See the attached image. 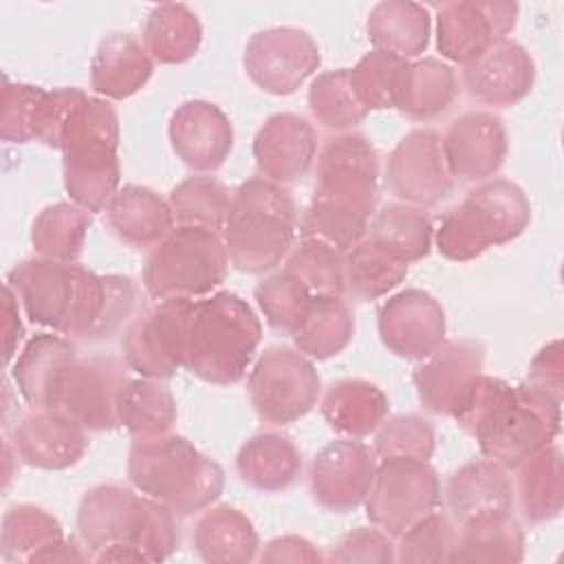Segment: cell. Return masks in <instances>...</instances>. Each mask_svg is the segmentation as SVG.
Instances as JSON below:
<instances>
[{
    "label": "cell",
    "mask_w": 564,
    "mask_h": 564,
    "mask_svg": "<svg viewBox=\"0 0 564 564\" xmlns=\"http://www.w3.org/2000/svg\"><path fill=\"white\" fill-rule=\"evenodd\" d=\"M328 562H394L397 546L379 527H357L324 555Z\"/></svg>",
    "instance_id": "db71d44e"
},
{
    "label": "cell",
    "mask_w": 564,
    "mask_h": 564,
    "mask_svg": "<svg viewBox=\"0 0 564 564\" xmlns=\"http://www.w3.org/2000/svg\"><path fill=\"white\" fill-rule=\"evenodd\" d=\"M458 97V77L436 57L405 62L399 75L394 108L410 119L427 121L452 108Z\"/></svg>",
    "instance_id": "4dcf8cb0"
},
{
    "label": "cell",
    "mask_w": 564,
    "mask_h": 564,
    "mask_svg": "<svg viewBox=\"0 0 564 564\" xmlns=\"http://www.w3.org/2000/svg\"><path fill=\"white\" fill-rule=\"evenodd\" d=\"M176 421V401L159 379H130L119 405V425L132 438L156 436L172 430Z\"/></svg>",
    "instance_id": "b9f144b4"
},
{
    "label": "cell",
    "mask_w": 564,
    "mask_h": 564,
    "mask_svg": "<svg viewBox=\"0 0 564 564\" xmlns=\"http://www.w3.org/2000/svg\"><path fill=\"white\" fill-rule=\"evenodd\" d=\"M126 471L137 491L176 516L200 513L225 487L223 467L185 436L170 432L134 438Z\"/></svg>",
    "instance_id": "5b68a950"
},
{
    "label": "cell",
    "mask_w": 564,
    "mask_h": 564,
    "mask_svg": "<svg viewBox=\"0 0 564 564\" xmlns=\"http://www.w3.org/2000/svg\"><path fill=\"white\" fill-rule=\"evenodd\" d=\"M119 119L106 99L86 97L73 112L59 150L64 187L75 205L101 212L119 187Z\"/></svg>",
    "instance_id": "ba28073f"
},
{
    "label": "cell",
    "mask_w": 564,
    "mask_h": 564,
    "mask_svg": "<svg viewBox=\"0 0 564 564\" xmlns=\"http://www.w3.org/2000/svg\"><path fill=\"white\" fill-rule=\"evenodd\" d=\"M456 529L441 511H432L399 535V562H452Z\"/></svg>",
    "instance_id": "f907efd6"
},
{
    "label": "cell",
    "mask_w": 564,
    "mask_h": 564,
    "mask_svg": "<svg viewBox=\"0 0 564 564\" xmlns=\"http://www.w3.org/2000/svg\"><path fill=\"white\" fill-rule=\"evenodd\" d=\"M408 275V264L383 253L368 238L344 251L346 291L364 302L377 300L397 289Z\"/></svg>",
    "instance_id": "7bdbcfd3"
},
{
    "label": "cell",
    "mask_w": 564,
    "mask_h": 564,
    "mask_svg": "<svg viewBox=\"0 0 564 564\" xmlns=\"http://www.w3.org/2000/svg\"><path fill=\"white\" fill-rule=\"evenodd\" d=\"M240 478L264 494L289 489L302 471L297 445L280 432H260L247 438L236 456Z\"/></svg>",
    "instance_id": "1f68e13d"
},
{
    "label": "cell",
    "mask_w": 564,
    "mask_h": 564,
    "mask_svg": "<svg viewBox=\"0 0 564 564\" xmlns=\"http://www.w3.org/2000/svg\"><path fill=\"white\" fill-rule=\"evenodd\" d=\"M174 516L145 494L104 482L84 494L77 529L95 562H163L178 544Z\"/></svg>",
    "instance_id": "277c9868"
},
{
    "label": "cell",
    "mask_w": 564,
    "mask_h": 564,
    "mask_svg": "<svg viewBox=\"0 0 564 564\" xmlns=\"http://www.w3.org/2000/svg\"><path fill=\"white\" fill-rule=\"evenodd\" d=\"M379 156L375 145L355 132L324 143L315 163L311 203L300 220V234L337 251L364 240L377 205Z\"/></svg>",
    "instance_id": "7a4b0ae2"
},
{
    "label": "cell",
    "mask_w": 564,
    "mask_h": 564,
    "mask_svg": "<svg viewBox=\"0 0 564 564\" xmlns=\"http://www.w3.org/2000/svg\"><path fill=\"white\" fill-rule=\"evenodd\" d=\"M322 381L311 357L297 348H267L247 379V397L256 414L271 425L304 419L319 399Z\"/></svg>",
    "instance_id": "7c38bea8"
},
{
    "label": "cell",
    "mask_w": 564,
    "mask_h": 564,
    "mask_svg": "<svg viewBox=\"0 0 564 564\" xmlns=\"http://www.w3.org/2000/svg\"><path fill=\"white\" fill-rule=\"evenodd\" d=\"M154 59L130 33H108L90 62V86L106 99H126L152 77Z\"/></svg>",
    "instance_id": "4316f807"
},
{
    "label": "cell",
    "mask_w": 564,
    "mask_h": 564,
    "mask_svg": "<svg viewBox=\"0 0 564 564\" xmlns=\"http://www.w3.org/2000/svg\"><path fill=\"white\" fill-rule=\"evenodd\" d=\"M242 66L249 79L271 95L295 93L319 66L315 40L297 26H271L251 35Z\"/></svg>",
    "instance_id": "2e32d148"
},
{
    "label": "cell",
    "mask_w": 564,
    "mask_h": 564,
    "mask_svg": "<svg viewBox=\"0 0 564 564\" xmlns=\"http://www.w3.org/2000/svg\"><path fill=\"white\" fill-rule=\"evenodd\" d=\"M438 502L441 482L427 460L386 458L377 465L364 507L375 527L390 538H399L414 522L436 511Z\"/></svg>",
    "instance_id": "4fadbf2b"
},
{
    "label": "cell",
    "mask_w": 564,
    "mask_h": 564,
    "mask_svg": "<svg viewBox=\"0 0 564 564\" xmlns=\"http://www.w3.org/2000/svg\"><path fill=\"white\" fill-rule=\"evenodd\" d=\"M13 449L22 463L59 471L77 465L88 449L86 430L59 412L33 408L13 430Z\"/></svg>",
    "instance_id": "d4e9b609"
},
{
    "label": "cell",
    "mask_w": 564,
    "mask_h": 564,
    "mask_svg": "<svg viewBox=\"0 0 564 564\" xmlns=\"http://www.w3.org/2000/svg\"><path fill=\"white\" fill-rule=\"evenodd\" d=\"M447 167L460 181H487L505 163L509 137L502 119L489 110H469L441 137Z\"/></svg>",
    "instance_id": "44dd1931"
},
{
    "label": "cell",
    "mask_w": 564,
    "mask_h": 564,
    "mask_svg": "<svg viewBox=\"0 0 564 564\" xmlns=\"http://www.w3.org/2000/svg\"><path fill=\"white\" fill-rule=\"evenodd\" d=\"M203 42V26L187 4L163 2L152 7L143 26V46L159 64L192 59Z\"/></svg>",
    "instance_id": "74e56055"
},
{
    "label": "cell",
    "mask_w": 564,
    "mask_h": 564,
    "mask_svg": "<svg viewBox=\"0 0 564 564\" xmlns=\"http://www.w3.org/2000/svg\"><path fill=\"white\" fill-rule=\"evenodd\" d=\"M366 238L401 264H412L430 253L434 227L425 209L390 203L372 214Z\"/></svg>",
    "instance_id": "8d00e7d4"
},
{
    "label": "cell",
    "mask_w": 564,
    "mask_h": 564,
    "mask_svg": "<svg viewBox=\"0 0 564 564\" xmlns=\"http://www.w3.org/2000/svg\"><path fill=\"white\" fill-rule=\"evenodd\" d=\"M0 546L4 562H82L90 560L73 538H66L59 520L44 507L20 502L2 518Z\"/></svg>",
    "instance_id": "cb8c5ba5"
},
{
    "label": "cell",
    "mask_w": 564,
    "mask_h": 564,
    "mask_svg": "<svg viewBox=\"0 0 564 564\" xmlns=\"http://www.w3.org/2000/svg\"><path fill=\"white\" fill-rule=\"evenodd\" d=\"M516 489L520 511L531 524H542L562 513L564 507V465L562 452L549 443L527 456L516 467Z\"/></svg>",
    "instance_id": "836d02e7"
},
{
    "label": "cell",
    "mask_w": 564,
    "mask_h": 564,
    "mask_svg": "<svg viewBox=\"0 0 564 564\" xmlns=\"http://www.w3.org/2000/svg\"><path fill=\"white\" fill-rule=\"evenodd\" d=\"M284 269L297 278L313 297H341L346 293L344 253L319 240L302 238L289 253Z\"/></svg>",
    "instance_id": "bcb514c9"
},
{
    "label": "cell",
    "mask_w": 564,
    "mask_h": 564,
    "mask_svg": "<svg viewBox=\"0 0 564 564\" xmlns=\"http://www.w3.org/2000/svg\"><path fill=\"white\" fill-rule=\"evenodd\" d=\"M44 95L42 86L4 79L2 108H0V134L9 143L33 141V121L37 104Z\"/></svg>",
    "instance_id": "816d5d0a"
},
{
    "label": "cell",
    "mask_w": 564,
    "mask_h": 564,
    "mask_svg": "<svg viewBox=\"0 0 564 564\" xmlns=\"http://www.w3.org/2000/svg\"><path fill=\"white\" fill-rule=\"evenodd\" d=\"M518 20L509 0L447 2L436 13V46L449 62L467 66L496 42L507 40Z\"/></svg>",
    "instance_id": "e0dca14e"
},
{
    "label": "cell",
    "mask_w": 564,
    "mask_h": 564,
    "mask_svg": "<svg viewBox=\"0 0 564 564\" xmlns=\"http://www.w3.org/2000/svg\"><path fill=\"white\" fill-rule=\"evenodd\" d=\"M386 392L366 379H339L322 399V416L346 438H364L388 419Z\"/></svg>",
    "instance_id": "d6a6232c"
},
{
    "label": "cell",
    "mask_w": 564,
    "mask_h": 564,
    "mask_svg": "<svg viewBox=\"0 0 564 564\" xmlns=\"http://www.w3.org/2000/svg\"><path fill=\"white\" fill-rule=\"evenodd\" d=\"M128 381L126 368L115 357L77 355L57 372L42 408L64 414L84 430H112L119 425Z\"/></svg>",
    "instance_id": "8fae6325"
},
{
    "label": "cell",
    "mask_w": 564,
    "mask_h": 564,
    "mask_svg": "<svg viewBox=\"0 0 564 564\" xmlns=\"http://www.w3.org/2000/svg\"><path fill=\"white\" fill-rule=\"evenodd\" d=\"M447 505L458 524L480 513L511 511L513 482L507 467L491 458L465 463L447 480Z\"/></svg>",
    "instance_id": "f1b7e54d"
},
{
    "label": "cell",
    "mask_w": 564,
    "mask_h": 564,
    "mask_svg": "<svg viewBox=\"0 0 564 564\" xmlns=\"http://www.w3.org/2000/svg\"><path fill=\"white\" fill-rule=\"evenodd\" d=\"M366 31L377 51L410 59L427 48L432 22L427 9L416 2L386 0L372 7Z\"/></svg>",
    "instance_id": "e575fe53"
},
{
    "label": "cell",
    "mask_w": 564,
    "mask_h": 564,
    "mask_svg": "<svg viewBox=\"0 0 564 564\" xmlns=\"http://www.w3.org/2000/svg\"><path fill=\"white\" fill-rule=\"evenodd\" d=\"M24 335V326L20 319V302L15 293L4 284V300H2V339H4V361L9 364L15 355V348Z\"/></svg>",
    "instance_id": "6f0895ef"
},
{
    "label": "cell",
    "mask_w": 564,
    "mask_h": 564,
    "mask_svg": "<svg viewBox=\"0 0 564 564\" xmlns=\"http://www.w3.org/2000/svg\"><path fill=\"white\" fill-rule=\"evenodd\" d=\"M88 95L79 88H55V90H46L37 104L35 110V121H33V139L42 141L44 145L51 148H59L64 130L73 117V112L79 108V104L86 99Z\"/></svg>",
    "instance_id": "f5cc1de1"
},
{
    "label": "cell",
    "mask_w": 564,
    "mask_h": 564,
    "mask_svg": "<svg viewBox=\"0 0 564 564\" xmlns=\"http://www.w3.org/2000/svg\"><path fill=\"white\" fill-rule=\"evenodd\" d=\"M326 560L306 538L280 535L267 542L260 562H322Z\"/></svg>",
    "instance_id": "9f6ffc18"
},
{
    "label": "cell",
    "mask_w": 564,
    "mask_h": 564,
    "mask_svg": "<svg viewBox=\"0 0 564 564\" xmlns=\"http://www.w3.org/2000/svg\"><path fill=\"white\" fill-rule=\"evenodd\" d=\"M73 357H77V348L62 335L40 333L26 341L11 368V375L31 408L44 405V397L53 379Z\"/></svg>",
    "instance_id": "f35d334b"
},
{
    "label": "cell",
    "mask_w": 564,
    "mask_h": 564,
    "mask_svg": "<svg viewBox=\"0 0 564 564\" xmlns=\"http://www.w3.org/2000/svg\"><path fill=\"white\" fill-rule=\"evenodd\" d=\"M256 302L271 328L293 335L302 324L313 295L297 278L282 269L258 282Z\"/></svg>",
    "instance_id": "7dc6e473"
},
{
    "label": "cell",
    "mask_w": 564,
    "mask_h": 564,
    "mask_svg": "<svg viewBox=\"0 0 564 564\" xmlns=\"http://www.w3.org/2000/svg\"><path fill=\"white\" fill-rule=\"evenodd\" d=\"M434 427L419 414H397L386 419L375 432V456L386 458H421L434 454Z\"/></svg>",
    "instance_id": "681fc988"
},
{
    "label": "cell",
    "mask_w": 564,
    "mask_h": 564,
    "mask_svg": "<svg viewBox=\"0 0 564 564\" xmlns=\"http://www.w3.org/2000/svg\"><path fill=\"white\" fill-rule=\"evenodd\" d=\"M377 328L392 355L425 359L445 341V311L432 293L405 289L379 306Z\"/></svg>",
    "instance_id": "ffe728a7"
},
{
    "label": "cell",
    "mask_w": 564,
    "mask_h": 564,
    "mask_svg": "<svg viewBox=\"0 0 564 564\" xmlns=\"http://www.w3.org/2000/svg\"><path fill=\"white\" fill-rule=\"evenodd\" d=\"M26 317L66 337L104 341L117 335L137 306V286L126 275H99L77 262L29 258L7 275Z\"/></svg>",
    "instance_id": "6da1fadb"
},
{
    "label": "cell",
    "mask_w": 564,
    "mask_h": 564,
    "mask_svg": "<svg viewBox=\"0 0 564 564\" xmlns=\"http://www.w3.org/2000/svg\"><path fill=\"white\" fill-rule=\"evenodd\" d=\"M460 77L463 86L478 104L509 108L531 93L535 62L522 44L507 37L463 66Z\"/></svg>",
    "instance_id": "603a6c76"
},
{
    "label": "cell",
    "mask_w": 564,
    "mask_h": 564,
    "mask_svg": "<svg viewBox=\"0 0 564 564\" xmlns=\"http://www.w3.org/2000/svg\"><path fill=\"white\" fill-rule=\"evenodd\" d=\"M174 154L194 172L218 170L234 148L229 117L212 101H183L167 126Z\"/></svg>",
    "instance_id": "7402d4cb"
},
{
    "label": "cell",
    "mask_w": 564,
    "mask_h": 564,
    "mask_svg": "<svg viewBox=\"0 0 564 564\" xmlns=\"http://www.w3.org/2000/svg\"><path fill=\"white\" fill-rule=\"evenodd\" d=\"M377 471L375 452L359 438H337L324 445L308 471L313 500L333 513L364 505Z\"/></svg>",
    "instance_id": "ac0fdd59"
},
{
    "label": "cell",
    "mask_w": 564,
    "mask_h": 564,
    "mask_svg": "<svg viewBox=\"0 0 564 564\" xmlns=\"http://www.w3.org/2000/svg\"><path fill=\"white\" fill-rule=\"evenodd\" d=\"M200 560L212 564H245L258 557L260 540L253 522L236 507H207L192 535Z\"/></svg>",
    "instance_id": "f546056e"
},
{
    "label": "cell",
    "mask_w": 564,
    "mask_h": 564,
    "mask_svg": "<svg viewBox=\"0 0 564 564\" xmlns=\"http://www.w3.org/2000/svg\"><path fill=\"white\" fill-rule=\"evenodd\" d=\"M485 344L476 339L443 341L414 368L419 401L434 414L452 416L460 410L476 377L482 372Z\"/></svg>",
    "instance_id": "d6986e66"
},
{
    "label": "cell",
    "mask_w": 564,
    "mask_h": 564,
    "mask_svg": "<svg viewBox=\"0 0 564 564\" xmlns=\"http://www.w3.org/2000/svg\"><path fill=\"white\" fill-rule=\"evenodd\" d=\"M388 192L412 207H434L454 189L443 141L436 130L416 128L408 132L390 152L386 163Z\"/></svg>",
    "instance_id": "9a60e30c"
},
{
    "label": "cell",
    "mask_w": 564,
    "mask_h": 564,
    "mask_svg": "<svg viewBox=\"0 0 564 564\" xmlns=\"http://www.w3.org/2000/svg\"><path fill=\"white\" fill-rule=\"evenodd\" d=\"M106 220L112 234L134 249H152L174 229L167 200L143 185L117 189L106 205Z\"/></svg>",
    "instance_id": "83f0119b"
},
{
    "label": "cell",
    "mask_w": 564,
    "mask_h": 564,
    "mask_svg": "<svg viewBox=\"0 0 564 564\" xmlns=\"http://www.w3.org/2000/svg\"><path fill=\"white\" fill-rule=\"evenodd\" d=\"M194 300H161L137 315L123 333V359L145 379H167L185 366Z\"/></svg>",
    "instance_id": "5bb4252c"
},
{
    "label": "cell",
    "mask_w": 564,
    "mask_h": 564,
    "mask_svg": "<svg viewBox=\"0 0 564 564\" xmlns=\"http://www.w3.org/2000/svg\"><path fill=\"white\" fill-rule=\"evenodd\" d=\"M308 110L319 126L337 132L355 128L368 115L350 86L348 68L322 73L311 82Z\"/></svg>",
    "instance_id": "f6af8a7d"
},
{
    "label": "cell",
    "mask_w": 564,
    "mask_h": 564,
    "mask_svg": "<svg viewBox=\"0 0 564 564\" xmlns=\"http://www.w3.org/2000/svg\"><path fill=\"white\" fill-rule=\"evenodd\" d=\"M260 337V317L238 293L218 291L194 300L183 368L214 386L238 383Z\"/></svg>",
    "instance_id": "52a82bcc"
},
{
    "label": "cell",
    "mask_w": 564,
    "mask_h": 564,
    "mask_svg": "<svg viewBox=\"0 0 564 564\" xmlns=\"http://www.w3.org/2000/svg\"><path fill=\"white\" fill-rule=\"evenodd\" d=\"M560 399L533 383L511 386L480 372L454 421L469 432L485 458L516 469L560 434Z\"/></svg>",
    "instance_id": "3957f363"
},
{
    "label": "cell",
    "mask_w": 564,
    "mask_h": 564,
    "mask_svg": "<svg viewBox=\"0 0 564 564\" xmlns=\"http://www.w3.org/2000/svg\"><path fill=\"white\" fill-rule=\"evenodd\" d=\"M527 383H533L555 399L562 401L564 390V355H562V341L553 339L546 346L538 350V355L531 359L527 370Z\"/></svg>",
    "instance_id": "11a10c76"
},
{
    "label": "cell",
    "mask_w": 564,
    "mask_h": 564,
    "mask_svg": "<svg viewBox=\"0 0 564 564\" xmlns=\"http://www.w3.org/2000/svg\"><path fill=\"white\" fill-rule=\"evenodd\" d=\"M531 223V203L509 178H487L454 205L434 231L436 249L454 262L516 240Z\"/></svg>",
    "instance_id": "9c48e42d"
},
{
    "label": "cell",
    "mask_w": 564,
    "mask_h": 564,
    "mask_svg": "<svg viewBox=\"0 0 564 564\" xmlns=\"http://www.w3.org/2000/svg\"><path fill=\"white\" fill-rule=\"evenodd\" d=\"M90 227V212L75 203L44 207L31 227V245L40 258L77 262Z\"/></svg>",
    "instance_id": "60d3db41"
},
{
    "label": "cell",
    "mask_w": 564,
    "mask_h": 564,
    "mask_svg": "<svg viewBox=\"0 0 564 564\" xmlns=\"http://www.w3.org/2000/svg\"><path fill=\"white\" fill-rule=\"evenodd\" d=\"M229 258L218 231L176 225L145 258L143 286L150 297L198 300L218 289Z\"/></svg>",
    "instance_id": "30bf717a"
},
{
    "label": "cell",
    "mask_w": 564,
    "mask_h": 564,
    "mask_svg": "<svg viewBox=\"0 0 564 564\" xmlns=\"http://www.w3.org/2000/svg\"><path fill=\"white\" fill-rule=\"evenodd\" d=\"M355 335V315L341 297H313L302 324L291 335L295 348L311 359L339 355Z\"/></svg>",
    "instance_id": "ab89813d"
},
{
    "label": "cell",
    "mask_w": 564,
    "mask_h": 564,
    "mask_svg": "<svg viewBox=\"0 0 564 564\" xmlns=\"http://www.w3.org/2000/svg\"><path fill=\"white\" fill-rule=\"evenodd\" d=\"M295 227L291 194L264 176L247 178L231 192L220 231L229 264L253 275L273 271L289 256Z\"/></svg>",
    "instance_id": "8992f818"
},
{
    "label": "cell",
    "mask_w": 564,
    "mask_h": 564,
    "mask_svg": "<svg viewBox=\"0 0 564 564\" xmlns=\"http://www.w3.org/2000/svg\"><path fill=\"white\" fill-rule=\"evenodd\" d=\"M315 128L295 112H275L253 139V159L260 174L273 183L302 178L315 161Z\"/></svg>",
    "instance_id": "484cf974"
},
{
    "label": "cell",
    "mask_w": 564,
    "mask_h": 564,
    "mask_svg": "<svg viewBox=\"0 0 564 564\" xmlns=\"http://www.w3.org/2000/svg\"><path fill=\"white\" fill-rule=\"evenodd\" d=\"M524 533L511 511L480 513L460 522L452 562H520Z\"/></svg>",
    "instance_id": "d590c367"
},
{
    "label": "cell",
    "mask_w": 564,
    "mask_h": 564,
    "mask_svg": "<svg viewBox=\"0 0 564 564\" xmlns=\"http://www.w3.org/2000/svg\"><path fill=\"white\" fill-rule=\"evenodd\" d=\"M405 62L408 59L372 48L352 68H348L350 86L368 112L394 108V93Z\"/></svg>",
    "instance_id": "c3c4849f"
},
{
    "label": "cell",
    "mask_w": 564,
    "mask_h": 564,
    "mask_svg": "<svg viewBox=\"0 0 564 564\" xmlns=\"http://www.w3.org/2000/svg\"><path fill=\"white\" fill-rule=\"evenodd\" d=\"M231 192L212 176H189L172 187L167 205L174 225L203 227L212 231H223L227 220Z\"/></svg>",
    "instance_id": "ee69618b"
}]
</instances>
